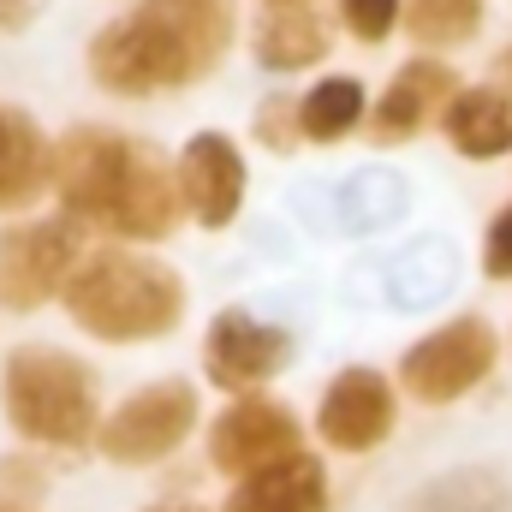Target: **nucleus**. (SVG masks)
<instances>
[{
  "mask_svg": "<svg viewBox=\"0 0 512 512\" xmlns=\"http://www.w3.org/2000/svg\"><path fill=\"white\" fill-rule=\"evenodd\" d=\"M0 405L6 423L42 447H84L102 435L96 376L60 346H18L0 364Z\"/></svg>",
  "mask_w": 512,
  "mask_h": 512,
  "instance_id": "20e7f679",
  "label": "nucleus"
},
{
  "mask_svg": "<svg viewBox=\"0 0 512 512\" xmlns=\"http://www.w3.org/2000/svg\"><path fill=\"white\" fill-rule=\"evenodd\" d=\"M483 18H489V0H405L399 30L423 54H459L483 36Z\"/></svg>",
  "mask_w": 512,
  "mask_h": 512,
  "instance_id": "a211bd4d",
  "label": "nucleus"
},
{
  "mask_svg": "<svg viewBox=\"0 0 512 512\" xmlns=\"http://www.w3.org/2000/svg\"><path fill=\"white\" fill-rule=\"evenodd\" d=\"M197 429V387L167 376V382H143L114 405V417L96 435V453L108 465H155L167 459L185 435Z\"/></svg>",
  "mask_w": 512,
  "mask_h": 512,
  "instance_id": "0eeeda50",
  "label": "nucleus"
},
{
  "mask_svg": "<svg viewBox=\"0 0 512 512\" xmlns=\"http://www.w3.org/2000/svg\"><path fill=\"white\" fill-rule=\"evenodd\" d=\"M334 18L358 48H387L405 24V0H334Z\"/></svg>",
  "mask_w": 512,
  "mask_h": 512,
  "instance_id": "412c9836",
  "label": "nucleus"
},
{
  "mask_svg": "<svg viewBox=\"0 0 512 512\" xmlns=\"http://www.w3.org/2000/svg\"><path fill=\"white\" fill-rule=\"evenodd\" d=\"M465 84H459V72L441 60V54H411L393 78L382 84V96L370 102V143H411V137H423L429 126H441V114H447V102L459 96Z\"/></svg>",
  "mask_w": 512,
  "mask_h": 512,
  "instance_id": "9b49d317",
  "label": "nucleus"
},
{
  "mask_svg": "<svg viewBox=\"0 0 512 512\" xmlns=\"http://www.w3.org/2000/svg\"><path fill=\"white\" fill-rule=\"evenodd\" d=\"M66 316L102 346H149L185 322V280L161 256L137 251H84L78 274L60 292Z\"/></svg>",
  "mask_w": 512,
  "mask_h": 512,
  "instance_id": "7ed1b4c3",
  "label": "nucleus"
},
{
  "mask_svg": "<svg viewBox=\"0 0 512 512\" xmlns=\"http://www.w3.org/2000/svg\"><path fill=\"white\" fill-rule=\"evenodd\" d=\"M292 364V334L262 322L251 310H221L203 334V370L209 382L227 387V393H256L262 382H274L280 370Z\"/></svg>",
  "mask_w": 512,
  "mask_h": 512,
  "instance_id": "9d476101",
  "label": "nucleus"
},
{
  "mask_svg": "<svg viewBox=\"0 0 512 512\" xmlns=\"http://www.w3.org/2000/svg\"><path fill=\"white\" fill-rule=\"evenodd\" d=\"M256 6H316V0H256Z\"/></svg>",
  "mask_w": 512,
  "mask_h": 512,
  "instance_id": "a878e982",
  "label": "nucleus"
},
{
  "mask_svg": "<svg viewBox=\"0 0 512 512\" xmlns=\"http://www.w3.org/2000/svg\"><path fill=\"white\" fill-rule=\"evenodd\" d=\"M495 78H501V84L512 90V42L501 48V54H495Z\"/></svg>",
  "mask_w": 512,
  "mask_h": 512,
  "instance_id": "b1692460",
  "label": "nucleus"
},
{
  "mask_svg": "<svg viewBox=\"0 0 512 512\" xmlns=\"http://www.w3.org/2000/svg\"><path fill=\"white\" fill-rule=\"evenodd\" d=\"M143 512H203V507H191V501H167V507H143Z\"/></svg>",
  "mask_w": 512,
  "mask_h": 512,
  "instance_id": "393cba45",
  "label": "nucleus"
},
{
  "mask_svg": "<svg viewBox=\"0 0 512 512\" xmlns=\"http://www.w3.org/2000/svg\"><path fill=\"white\" fill-rule=\"evenodd\" d=\"M54 185V143L30 120V108L0 102V215L30 209Z\"/></svg>",
  "mask_w": 512,
  "mask_h": 512,
  "instance_id": "4468645a",
  "label": "nucleus"
},
{
  "mask_svg": "<svg viewBox=\"0 0 512 512\" xmlns=\"http://www.w3.org/2000/svg\"><path fill=\"white\" fill-rule=\"evenodd\" d=\"M251 54L268 78H298L334 54V24L316 6H262L251 30Z\"/></svg>",
  "mask_w": 512,
  "mask_h": 512,
  "instance_id": "ddd939ff",
  "label": "nucleus"
},
{
  "mask_svg": "<svg viewBox=\"0 0 512 512\" xmlns=\"http://www.w3.org/2000/svg\"><path fill=\"white\" fill-rule=\"evenodd\" d=\"M227 512H328V477L310 453H292L280 465L239 477V489L227 495Z\"/></svg>",
  "mask_w": 512,
  "mask_h": 512,
  "instance_id": "dca6fc26",
  "label": "nucleus"
},
{
  "mask_svg": "<svg viewBox=\"0 0 512 512\" xmlns=\"http://www.w3.org/2000/svg\"><path fill=\"white\" fill-rule=\"evenodd\" d=\"M84 262V239L72 215H42V221H12L0 227V304L30 316L66 292V280Z\"/></svg>",
  "mask_w": 512,
  "mask_h": 512,
  "instance_id": "39448f33",
  "label": "nucleus"
},
{
  "mask_svg": "<svg viewBox=\"0 0 512 512\" xmlns=\"http://www.w3.org/2000/svg\"><path fill=\"white\" fill-rule=\"evenodd\" d=\"M179 197H185V215L203 227V233H227L245 209V185H251V161L239 149V137L221 126L191 131L185 149H179Z\"/></svg>",
  "mask_w": 512,
  "mask_h": 512,
  "instance_id": "6e6552de",
  "label": "nucleus"
},
{
  "mask_svg": "<svg viewBox=\"0 0 512 512\" xmlns=\"http://www.w3.org/2000/svg\"><path fill=\"white\" fill-rule=\"evenodd\" d=\"M370 90H364V78H352V72H322L310 90H304V137L310 143H346L352 131L370 126Z\"/></svg>",
  "mask_w": 512,
  "mask_h": 512,
  "instance_id": "f3484780",
  "label": "nucleus"
},
{
  "mask_svg": "<svg viewBox=\"0 0 512 512\" xmlns=\"http://www.w3.org/2000/svg\"><path fill=\"white\" fill-rule=\"evenodd\" d=\"M251 137L268 149V155H298L310 137H304V96H286V90H274V96H262L251 114Z\"/></svg>",
  "mask_w": 512,
  "mask_h": 512,
  "instance_id": "aec40b11",
  "label": "nucleus"
},
{
  "mask_svg": "<svg viewBox=\"0 0 512 512\" xmlns=\"http://www.w3.org/2000/svg\"><path fill=\"white\" fill-rule=\"evenodd\" d=\"M405 512H512V483L501 471H483V465H459V471H441L429 477Z\"/></svg>",
  "mask_w": 512,
  "mask_h": 512,
  "instance_id": "6ab92c4d",
  "label": "nucleus"
},
{
  "mask_svg": "<svg viewBox=\"0 0 512 512\" xmlns=\"http://www.w3.org/2000/svg\"><path fill=\"white\" fill-rule=\"evenodd\" d=\"M48 6H54V0H0V42L30 36V30L48 18Z\"/></svg>",
  "mask_w": 512,
  "mask_h": 512,
  "instance_id": "5701e85b",
  "label": "nucleus"
},
{
  "mask_svg": "<svg viewBox=\"0 0 512 512\" xmlns=\"http://www.w3.org/2000/svg\"><path fill=\"white\" fill-rule=\"evenodd\" d=\"M54 197L78 227H102L126 245L173 239L185 221L179 167L114 126H72L54 143Z\"/></svg>",
  "mask_w": 512,
  "mask_h": 512,
  "instance_id": "f03ea898",
  "label": "nucleus"
},
{
  "mask_svg": "<svg viewBox=\"0 0 512 512\" xmlns=\"http://www.w3.org/2000/svg\"><path fill=\"white\" fill-rule=\"evenodd\" d=\"M292 453H304V429H298V417L286 411V405H274V399H262V393H239L215 423H209V465L221 471V477H251L262 465H280V459H292Z\"/></svg>",
  "mask_w": 512,
  "mask_h": 512,
  "instance_id": "1a4fd4ad",
  "label": "nucleus"
},
{
  "mask_svg": "<svg viewBox=\"0 0 512 512\" xmlns=\"http://www.w3.org/2000/svg\"><path fill=\"white\" fill-rule=\"evenodd\" d=\"M393 382L370 364H346L334 382L322 387V405H316V435L340 453H376L387 435H393Z\"/></svg>",
  "mask_w": 512,
  "mask_h": 512,
  "instance_id": "f8f14e48",
  "label": "nucleus"
},
{
  "mask_svg": "<svg viewBox=\"0 0 512 512\" xmlns=\"http://www.w3.org/2000/svg\"><path fill=\"white\" fill-rule=\"evenodd\" d=\"M483 274L489 280H512V203H501L495 221L483 227Z\"/></svg>",
  "mask_w": 512,
  "mask_h": 512,
  "instance_id": "4be33fe9",
  "label": "nucleus"
},
{
  "mask_svg": "<svg viewBox=\"0 0 512 512\" xmlns=\"http://www.w3.org/2000/svg\"><path fill=\"white\" fill-rule=\"evenodd\" d=\"M495 358H501L495 328L483 316H453V322L429 328L399 358V387L417 405H453V399H465L471 387H483L495 376Z\"/></svg>",
  "mask_w": 512,
  "mask_h": 512,
  "instance_id": "423d86ee",
  "label": "nucleus"
},
{
  "mask_svg": "<svg viewBox=\"0 0 512 512\" xmlns=\"http://www.w3.org/2000/svg\"><path fill=\"white\" fill-rule=\"evenodd\" d=\"M239 42V0H131L84 42V72L114 102L191 90L227 66Z\"/></svg>",
  "mask_w": 512,
  "mask_h": 512,
  "instance_id": "f257e3e1",
  "label": "nucleus"
},
{
  "mask_svg": "<svg viewBox=\"0 0 512 512\" xmlns=\"http://www.w3.org/2000/svg\"><path fill=\"white\" fill-rule=\"evenodd\" d=\"M441 137L465 155V161H501L512 155V90L507 84H465L447 114H441Z\"/></svg>",
  "mask_w": 512,
  "mask_h": 512,
  "instance_id": "2eb2a0df",
  "label": "nucleus"
}]
</instances>
